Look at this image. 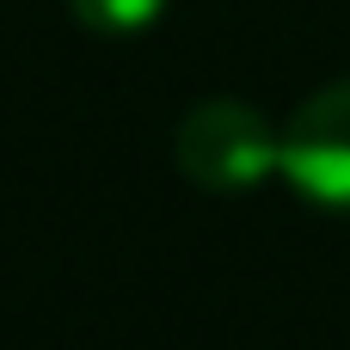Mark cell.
I'll list each match as a JSON object with an SVG mask.
<instances>
[{
	"label": "cell",
	"instance_id": "cell-1",
	"mask_svg": "<svg viewBox=\"0 0 350 350\" xmlns=\"http://www.w3.org/2000/svg\"><path fill=\"white\" fill-rule=\"evenodd\" d=\"M172 160L197 191H252L277 172L283 160V129L265 123L258 105L246 98H203L185 111L178 135H172Z\"/></svg>",
	"mask_w": 350,
	"mask_h": 350
},
{
	"label": "cell",
	"instance_id": "cell-2",
	"mask_svg": "<svg viewBox=\"0 0 350 350\" xmlns=\"http://www.w3.org/2000/svg\"><path fill=\"white\" fill-rule=\"evenodd\" d=\"M277 172L314 209L350 215V80L320 86L283 123V160H277Z\"/></svg>",
	"mask_w": 350,
	"mask_h": 350
},
{
	"label": "cell",
	"instance_id": "cell-3",
	"mask_svg": "<svg viewBox=\"0 0 350 350\" xmlns=\"http://www.w3.org/2000/svg\"><path fill=\"white\" fill-rule=\"evenodd\" d=\"M166 6H172V0H68V12H74L86 31H98V37H135V31L160 25Z\"/></svg>",
	"mask_w": 350,
	"mask_h": 350
}]
</instances>
